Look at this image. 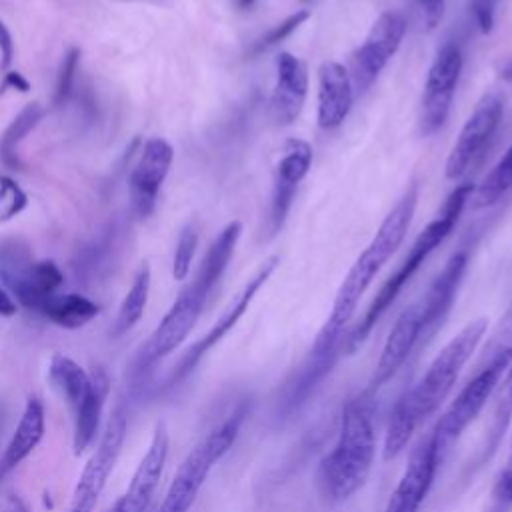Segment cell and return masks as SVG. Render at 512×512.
<instances>
[{
    "instance_id": "28",
    "label": "cell",
    "mask_w": 512,
    "mask_h": 512,
    "mask_svg": "<svg viewBox=\"0 0 512 512\" xmlns=\"http://www.w3.org/2000/svg\"><path fill=\"white\" fill-rule=\"evenodd\" d=\"M42 118H44V108L38 102H32V104H26L18 112V116L8 124V128L0 138V158L6 166L10 168L18 166L16 148L40 124Z\"/></svg>"
},
{
    "instance_id": "32",
    "label": "cell",
    "mask_w": 512,
    "mask_h": 512,
    "mask_svg": "<svg viewBox=\"0 0 512 512\" xmlns=\"http://www.w3.org/2000/svg\"><path fill=\"white\" fill-rule=\"evenodd\" d=\"M512 510V424L508 440V456L504 468L500 470L494 490H492V508L490 512H510Z\"/></svg>"
},
{
    "instance_id": "18",
    "label": "cell",
    "mask_w": 512,
    "mask_h": 512,
    "mask_svg": "<svg viewBox=\"0 0 512 512\" xmlns=\"http://www.w3.org/2000/svg\"><path fill=\"white\" fill-rule=\"evenodd\" d=\"M420 332H422V312H420V302H418V304L408 306L396 318V322L382 346L378 362L374 366V374L370 378L368 392L380 390L400 370V366L408 360V356L420 342Z\"/></svg>"
},
{
    "instance_id": "36",
    "label": "cell",
    "mask_w": 512,
    "mask_h": 512,
    "mask_svg": "<svg viewBox=\"0 0 512 512\" xmlns=\"http://www.w3.org/2000/svg\"><path fill=\"white\" fill-rule=\"evenodd\" d=\"M498 4H500V0H470V10L474 16V22L482 34L492 32Z\"/></svg>"
},
{
    "instance_id": "17",
    "label": "cell",
    "mask_w": 512,
    "mask_h": 512,
    "mask_svg": "<svg viewBox=\"0 0 512 512\" xmlns=\"http://www.w3.org/2000/svg\"><path fill=\"white\" fill-rule=\"evenodd\" d=\"M438 464L432 438L428 436L410 452L408 464L392 490L384 512H418L434 482Z\"/></svg>"
},
{
    "instance_id": "43",
    "label": "cell",
    "mask_w": 512,
    "mask_h": 512,
    "mask_svg": "<svg viewBox=\"0 0 512 512\" xmlns=\"http://www.w3.org/2000/svg\"><path fill=\"white\" fill-rule=\"evenodd\" d=\"M256 0H234V4L238 6V8H242V10H246V8H250L252 4H254Z\"/></svg>"
},
{
    "instance_id": "20",
    "label": "cell",
    "mask_w": 512,
    "mask_h": 512,
    "mask_svg": "<svg viewBox=\"0 0 512 512\" xmlns=\"http://www.w3.org/2000/svg\"><path fill=\"white\" fill-rule=\"evenodd\" d=\"M466 264H468V252L466 250L454 252L444 264V268L440 270V274L430 284L428 292L424 294V300L420 302V312H422L420 340L430 338L446 318L448 310L454 304Z\"/></svg>"
},
{
    "instance_id": "37",
    "label": "cell",
    "mask_w": 512,
    "mask_h": 512,
    "mask_svg": "<svg viewBox=\"0 0 512 512\" xmlns=\"http://www.w3.org/2000/svg\"><path fill=\"white\" fill-rule=\"evenodd\" d=\"M420 8H422V16L426 26L432 30L438 26L442 12H444V0H418Z\"/></svg>"
},
{
    "instance_id": "24",
    "label": "cell",
    "mask_w": 512,
    "mask_h": 512,
    "mask_svg": "<svg viewBox=\"0 0 512 512\" xmlns=\"http://www.w3.org/2000/svg\"><path fill=\"white\" fill-rule=\"evenodd\" d=\"M98 312H100V308L96 302H92L90 298L76 294V292L52 294L50 298H46V302L38 310V314L42 318H46L48 322H52L60 328H68V330L86 326L92 318L98 316Z\"/></svg>"
},
{
    "instance_id": "33",
    "label": "cell",
    "mask_w": 512,
    "mask_h": 512,
    "mask_svg": "<svg viewBox=\"0 0 512 512\" xmlns=\"http://www.w3.org/2000/svg\"><path fill=\"white\" fill-rule=\"evenodd\" d=\"M308 16H310L308 10H298V12L290 14V16L284 18L280 24H276L274 28H270L264 36H260V38L254 42V46H252L250 52H252V54H260V52H264V50H268V48L280 44V42H282L284 38H288L300 24H304Z\"/></svg>"
},
{
    "instance_id": "22",
    "label": "cell",
    "mask_w": 512,
    "mask_h": 512,
    "mask_svg": "<svg viewBox=\"0 0 512 512\" xmlns=\"http://www.w3.org/2000/svg\"><path fill=\"white\" fill-rule=\"evenodd\" d=\"M46 418H44V404L38 396H28L22 416L0 454V480H4L16 466H20L40 444L44 438Z\"/></svg>"
},
{
    "instance_id": "1",
    "label": "cell",
    "mask_w": 512,
    "mask_h": 512,
    "mask_svg": "<svg viewBox=\"0 0 512 512\" xmlns=\"http://www.w3.org/2000/svg\"><path fill=\"white\" fill-rule=\"evenodd\" d=\"M488 330L486 318L468 322L428 364L420 380L406 390L390 412L384 434V460L396 458L412 440L416 430L428 420L448 398L458 382L462 368L468 364Z\"/></svg>"
},
{
    "instance_id": "29",
    "label": "cell",
    "mask_w": 512,
    "mask_h": 512,
    "mask_svg": "<svg viewBox=\"0 0 512 512\" xmlns=\"http://www.w3.org/2000/svg\"><path fill=\"white\" fill-rule=\"evenodd\" d=\"M512 188V144L498 160V164L486 174V178L474 188V208H486L496 204Z\"/></svg>"
},
{
    "instance_id": "5",
    "label": "cell",
    "mask_w": 512,
    "mask_h": 512,
    "mask_svg": "<svg viewBox=\"0 0 512 512\" xmlns=\"http://www.w3.org/2000/svg\"><path fill=\"white\" fill-rule=\"evenodd\" d=\"M376 456V434L366 400H350L340 418L334 448L318 466V486L332 502L350 498L364 486Z\"/></svg>"
},
{
    "instance_id": "25",
    "label": "cell",
    "mask_w": 512,
    "mask_h": 512,
    "mask_svg": "<svg viewBox=\"0 0 512 512\" xmlns=\"http://www.w3.org/2000/svg\"><path fill=\"white\" fill-rule=\"evenodd\" d=\"M48 378L72 410L84 400L92 386V374L86 372V368L80 366L74 358L60 352L50 358Z\"/></svg>"
},
{
    "instance_id": "16",
    "label": "cell",
    "mask_w": 512,
    "mask_h": 512,
    "mask_svg": "<svg viewBox=\"0 0 512 512\" xmlns=\"http://www.w3.org/2000/svg\"><path fill=\"white\" fill-rule=\"evenodd\" d=\"M168 448H170V438L164 428V424H158L152 440L134 470L130 484L126 492L118 498L114 504L112 512H146L150 506V500L158 488V482L164 472V464L168 458Z\"/></svg>"
},
{
    "instance_id": "15",
    "label": "cell",
    "mask_w": 512,
    "mask_h": 512,
    "mask_svg": "<svg viewBox=\"0 0 512 512\" xmlns=\"http://www.w3.org/2000/svg\"><path fill=\"white\" fill-rule=\"evenodd\" d=\"M312 164V146L302 138H288L282 148V156L276 164L274 186H272V202L268 216V230L274 236L292 206L298 184L304 180Z\"/></svg>"
},
{
    "instance_id": "21",
    "label": "cell",
    "mask_w": 512,
    "mask_h": 512,
    "mask_svg": "<svg viewBox=\"0 0 512 512\" xmlns=\"http://www.w3.org/2000/svg\"><path fill=\"white\" fill-rule=\"evenodd\" d=\"M354 100L350 72L336 60H326L318 68V124L324 130L338 128Z\"/></svg>"
},
{
    "instance_id": "38",
    "label": "cell",
    "mask_w": 512,
    "mask_h": 512,
    "mask_svg": "<svg viewBox=\"0 0 512 512\" xmlns=\"http://www.w3.org/2000/svg\"><path fill=\"white\" fill-rule=\"evenodd\" d=\"M14 58V40L6 24L0 20V68L6 70Z\"/></svg>"
},
{
    "instance_id": "13",
    "label": "cell",
    "mask_w": 512,
    "mask_h": 512,
    "mask_svg": "<svg viewBox=\"0 0 512 512\" xmlns=\"http://www.w3.org/2000/svg\"><path fill=\"white\" fill-rule=\"evenodd\" d=\"M504 112V98L498 92L484 94L466 124L462 126L446 160L444 174L448 180L462 178L484 152L486 144L494 136Z\"/></svg>"
},
{
    "instance_id": "6",
    "label": "cell",
    "mask_w": 512,
    "mask_h": 512,
    "mask_svg": "<svg viewBox=\"0 0 512 512\" xmlns=\"http://www.w3.org/2000/svg\"><path fill=\"white\" fill-rule=\"evenodd\" d=\"M246 410H234L226 420L212 428L180 462L158 512H188L196 502L210 470L236 442Z\"/></svg>"
},
{
    "instance_id": "4",
    "label": "cell",
    "mask_w": 512,
    "mask_h": 512,
    "mask_svg": "<svg viewBox=\"0 0 512 512\" xmlns=\"http://www.w3.org/2000/svg\"><path fill=\"white\" fill-rule=\"evenodd\" d=\"M474 194V184L470 180L458 184L444 200L442 208L438 210L436 218L424 226V230L416 236L412 242L408 254L400 262L394 274L388 276V280L382 284V288L376 292L372 298L370 306L362 314V318L344 334L342 340V352L344 354H354L370 336L372 328L380 320V316L390 308V304L396 300L400 290L406 286V282L416 274V270L424 264V260L432 254V250L444 242V238L452 232L456 226L466 202Z\"/></svg>"
},
{
    "instance_id": "19",
    "label": "cell",
    "mask_w": 512,
    "mask_h": 512,
    "mask_svg": "<svg viewBox=\"0 0 512 512\" xmlns=\"http://www.w3.org/2000/svg\"><path fill=\"white\" fill-rule=\"evenodd\" d=\"M308 96V70L306 64L290 52L276 56V84L272 90V116L280 126L292 124Z\"/></svg>"
},
{
    "instance_id": "30",
    "label": "cell",
    "mask_w": 512,
    "mask_h": 512,
    "mask_svg": "<svg viewBox=\"0 0 512 512\" xmlns=\"http://www.w3.org/2000/svg\"><path fill=\"white\" fill-rule=\"evenodd\" d=\"M78 66H80V50L70 48L64 54L58 76H56V88H54V104L56 106H64L68 102V98L72 94V88H74Z\"/></svg>"
},
{
    "instance_id": "8",
    "label": "cell",
    "mask_w": 512,
    "mask_h": 512,
    "mask_svg": "<svg viewBox=\"0 0 512 512\" xmlns=\"http://www.w3.org/2000/svg\"><path fill=\"white\" fill-rule=\"evenodd\" d=\"M0 278L16 300L38 314L40 306L64 284V274L54 260H32L18 240L0 244Z\"/></svg>"
},
{
    "instance_id": "40",
    "label": "cell",
    "mask_w": 512,
    "mask_h": 512,
    "mask_svg": "<svg viewBox=\"0 0 512 512\" xmlns=\"http://www.w3.org/2000/svg\"><path fill=\"white\" fill-rule=\"evenodd\" d=\"M16 314V300L12 298V294L0 284V316L10 318Z\"/></svg>"
},
{
    "instance_id": "23",
    "label": "cell",
    "mask_w": 512,
    "mask_h": 512,
    "mask_svg": "<svg viewBox=\"0 0 512 512\" xmlns=\"http://www.w3.org/2000/svg\"><path fill=\"white\" fill-rule=\"evenodd\" d=\"M108 390H110V380H108L106 372L102 368H96L92 372V386H90L88 394L72 410L74 412L72 448H74L76 456H80L92 444V440H94V436L98 432Z\"/></svg>"
},
{
    "instance_id": "3",
    "label": "cell",
    "mask_w": 512,
    "mask_h": 512,
    "mask_svg": "<svg viewBox=\"0 0 512 512\" xmlns=\"http://www.w3.org/2000/svg\"><path fill=\"white\" fill-rule=\"evenodd\" d=\"M416 204H418V186L412 184L400 196V200L394 204V208L388 212V216L378 226V230L372 236V240L368 242V246L360 252V256L350 266L348 274L344 276V280L336 292L330 316L326 318L324 326L320 328V334H324L328 338L344 340V334H346L344 330H346L350 318L354 316L362 294L368 290V286L372 284V280L376 278L380 268L390 260V256L402 244V240L408 232V226L412 222V216L416 212Z\"/></svg>"
},
{
    "instance_id": "31",
    "label": "cell",
    "mask_w": 512,
    "mask_h": 512,
    "mask_svg": "<svg viewBox=\"0 0 512 512\" xmlns=\"http://www.w3.org/2000/svg\"><path fill=\"white\" fill-rule=\"evenodd\" d=\"M198 246V234L192 226L182 228L178 242H176V250H174V260H172V276L174 280H186L188 272H190V264L194 258Z\"/></svg>"
},
{
    "instance_id": "10",
    "label": "cell",
    "mask_w": 512,
    "mask_h": 512,
    "mask_svg": "<svg viewBox=\"0 0 512 512\" xmlns=\"http://www.w3.org/2000/svg\"><path fill=\"white\" fill-rule=\"evenodd\" d=\"M406 34V20L396 10L382 12L372 24L366 40L350 58V80L356 92H366L380 76L388 60L398 52Z\"/></svg>"
},
{
    "instance_id": "34",
    "label": "cell",
    "mask_w": 512,
    "mask_h": 512,
    "mask_svg": "<svg viewBox=\"0 0 512 512\" xmlns=\"http://www.w3.org/2000/svg\"><path fill=\"white\" fill-rule=\"evenodd\" d=\"M28 204L26 192L8 176H0V222L20 214Z\"/></svg>"
},
{
    "instance_id": "27",
    "label": "cell",
    "mask_w": 512,
    "mask_h": 512,
    "mask_svg": "<svg viewBox=\"0 0 512 512\" xmlns=\"http://www.w3.org/2000/svg\"><path fill=\"white\" fill-rule=\"evenodd\" d=\"M148 294H150V268L144 264L138 274L132 280V286L128 288L118 314L114 318L112 324V336H122L126 334L130 328H134L138 324V320L144 314L146 302H148Z\"/></svg>"
},
{
    "instance_id": "11",
    "label": "cell",
    "mask_w": 512,
    "mask_h": 512,
    "mask_svg": "<svg viewBox=\"0 0 512 512\" xmlns=\"http://www.w3.org/2000/svg\"><path fill=\"white\" fill-rule=\"evenodd\" d=\"M280 264V258L276 254L268 256L260 268L252 274V278L242 286V290L230 300V304L226 306V310L218 316V320L212 324V328L200 338L196 340L184 354L182 358L178 360V364L174 366V370L170 372V382H178L182 380L184 376H188L196 366L198 362L238 324V320L244 316V312L248 310L250 302L254 300V296L258 294V290L266 284V280L274 274L276 266Z\"/></svg>"
},
{
    "instance_id": "12",
    "label": "cell",
    "mask_w": 512,
    "mask_h": 512,
    "mask_svg": "<svg viewBox=\"0 0 512 512\" xmlns=\"http://www.w3.org/2000/svg\"><path fill=\"white\" fill-rule=\"evenodd\" d=\"M462 72V50L456 42H446L438 48L434 62L428 70L424 94H422V114L420 130L430 136L438 132L452 108V98Z\"/></svg>"
},
{
    "instance_id": "2",
    "label": "cell",
    "mask_w": 512,
    "mask_h": 512,
    "mask_svg": "<svg viewBox=\"0 0 512 512\" xmlns=\"http://www.w3.org/2000/svg\"><path fill=\"white\" fill-rule=\"evenodd\" d=\"M240 234L242 224L234 220L226 224L222 232L214 238V242L208 246L194 278L180 290V294L176 296V300L172 302L156 330L150 334V338L136 354L132 368L136 376H144L146 372H150L160 360L172 354L192 332L212 288L218 284L224 270L228 268Z\"/></svg>"
},
{
    "instance_id": "14",
    "label": "cell",
    "mask_w": 512,
    "mask_h": 512,
    "mask_svg": "<svg viewBox=\"0 0 512 512\" xmlns=\"http://www.w3.org/2000/svg\"><path fill=\"white\" fill-rule=\"evenodd\" d=\"M174 160V148L164 138L146 140L128 180L132 210L146 218L154 212L158 192Z\"/></svg>"
},
{
    "instance_id": "7",
    "label": "cell",
    "mask_w": 512,
    "mask_h": 512,
    "mask_svg": "<svg viewBox=\"0 0 512 512\" xmlns=\"http://www.w3.org/2000/svg\"><path fill=\"white\" fill-rule=\"evenodd\" d=\"M512 362V350H502L486 360L474 378H470L464 388L456 394V398L448 404V408L438 418L434 432L430 434L438 462L446 456V452L458 442L464 430L478 418L488 400L494 396L496 386Z\"/></svg>"
},
{
    "instance_id": "42",
    "label": "cell",
    "mask_w": 512,
    "mask_h": 512,
    "mask_svg": "<svg viewBox=\"0 0 512 512\" xmlns=\"http://www.w3.org/2000/svg\"><path fill=\"white\" fill-rule=\"evenodd\" d=\"M500 76H502L506 82H512V56L502 64V68H500Z\"/></svg>"
},
{
    "instance_id": "39",
    "label": "cell",
    "mask_w": 512,
    "mask_h": 512,
    "mask_svg": "<svg viewBox=\"0 0 512 512\" xmlns=\"http://www.w3.org/2000/svg\"><path fill=\"white\" fill-rule=\"evenodd\" d=\"M8 88H16L20 92H28L30 90V82L20 74V72H6L4 80H2V86H0V94Z\"/></svg>"
},
{
    "instance_id": "41",
    "label": "cell",
    "mask_w": 512,
    "mask_h": 512,
    "mask_svg": "<svg viewBox=\"0 0 512 512\" xmlns=\"http://www.w3.org/2000/svg\"><path fill=\"white\" fill-rule=\"evenodd\" d=\"M2 512H30V508H28L26 500L20 494L12 492V494H8Z\"/></svg>"
},
{
    "instance_id": "26",
    "label": "cell",
    "mask_w": 512,
    "mask_h": 512,
    "mask_svg": "<svg viewBox=\"0 0 512 512\" xmlns=\"http://www.w3.org/2000/svg\"><path fill=\"white\" fill-rule=\"evenodd\" d=\"M492 398H494V408H492V418L486 426L480 460H486L494 454V450L500 446L504 432L512 424V362L508 364L506 372L502 374Z\"/></svg>"
},
{
    "instance_id": "9",
    "label": "cell",
    "mask_w": 512,
    "mask_h": 512,
    "mask_svg": "<svg viewBox=\"0 0 512 512\" xmlns=\"http://www.w3.org/2000/svg\"><path fill=\"white\" fill-rule=\"evenodd\" d=\"M126 432L128 408L124 402H118L102 430L98 446L94 448L74 486L68 512H94L98 498L106 486V480L118 462V456L126 440Z\"/></svg>"
},
{
    "instance_id": "35",
    "label": "cell",
    "mask_w": 512,
    "mask_h": 512,
    "mask_svg": "<svg viewBox=\"0 0 512 512\" xmlns=\"http://www.w3.org/2000/svg\"><path fill=\"white\" fill-rule=\"evenodd\" d=\"M502 350H512V300H510L506 312L502 314L492 338L488 340V346L482 356V364Z\"/></svg>"
}]
</instances>
